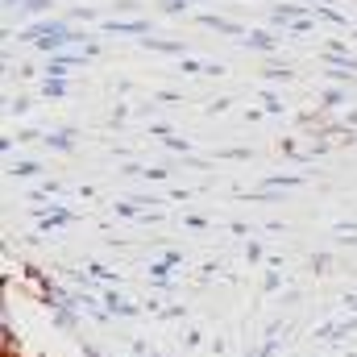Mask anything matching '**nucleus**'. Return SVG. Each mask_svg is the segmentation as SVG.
I'll use <instances>...</instances> for the list:
<instances>
[{
	"mask_svg": "<svg viewBox=\"0 0 357 357\" xmlns=\"http://www.w3.org/2000/svg\"><path fill=\"white\" fill-rule=\"evenodd\" d=\"M100 29H104V33H129V38H146V33H150V21H146V17H133V21H116V17H112V21H100Z\"/></svg>",
	"mask_w": 357,
	"mask_h": 357,
	"instance_id": "1",
	"label": "nucleus"
},
{
	"mask_svg": "<svg viewBox=\"0 0 357 357\" xmlns=\"http://www.w3.org/2000/svg\"><path fill=\"white\" fill-rule=\"evenodd\" d=\"M199 25L204 29H216V33H225V38H245V29L237 25V21H229V17H216V13H199Z\"/></svg>",
	"mask_w": 357,
	"mask_h": 357,
	"instance_id": "2",
	"label": "nucleus"
},
{
	"mask_svg": "<svg viewBox=\"0 0 357 357\" xmlns=\"http://www.w3.org/2000/svg\"><path fill=\"white\" fill-rule=\"evenodd\" d=\"M241 46H245V50H258V54H274V50H278V38L266 33V29H245Z\"/></svg>",
	"mask_w": 357,
	"mask_h": 357,
	"instance_id": "3",
	"label": "nucleus"
},
{
	"mask_svg": "<svg viewBox=\"0 0 357 357\" xmlns=\"http://www.w3.org/2000/svg\"><path fill=\"white\" fill-rule=\"evenodd\" d=\"M104 312H108V316H142L146 307H142V303H129V299H121L116 291H108V295H104Z\"/></svg>",
	"mask_w": 357,
	"mask_h": 357,
	"instance_id": "4",
	"label": "nucleus"
},
{
	"mask_svg": "<svg viewBox=\"0 0 357 357\" xmlns=\"http://www.w3.org/2000/svg\"><path fill=\"white\" fill-rule=\"evenodd\" d=\"M142 50H158V54H175V59H187V46L183 42H167V38H137Z\"/></svg>",
	"mask_w": 357,
	"mask_h": 357,
	"instance_id": "5",
	"label": "nucleus"
},
{
	"mask_svg": "<svg viewBox=\"0 0 357 357\" xmlns=\"http://www.w3.org/2000/svg\"><path fill=\"white\" fill-rule=\"evenodd\" d=\"M303 17H307V8H303V4H274V8H270V21H274V25H282V29H287L291 21H303Z\"/></svg>",
	"mask_w": 357,
	"mask_h": 357,
	"instance_id": "6",
	"label": "nucleus"
},
{
	"mask_svg": "<svg viewBox=\"0 0 357 357\" xmlns=\"http://www.w3.org/2000/svg\"><path fill=\"white\" fill-rule=\"evenodd\" d=\"M63 225H75V216H71V212H63V208L38 212V229H42V233H54V229H63Z\"/></svg>",
	"mask_w": 357,
	"mask_h": 357,
	"instance_id": "7",
	"label": "nucleus"
},
{
	"mask_svg": "<svg viewBox=\"0 0 357 357\" xmlns=\"http://www.w3.org/2000/svg\"><path fill=\"white\" fill-rule=\"evenodd\" d=\"M42 142H46L50 150H59V154H71V150H75V129H59V133H46Z\"/></svg>",
	"mask_w": 357,
	"mask_h": 357,
	"instance_id": "8",
	"label": "nucleus"
},
{
	"mask_svg": "<svg viewBox=\"0 0 357 357\" xmlns=\"http://www.w3.org/2000/svg\"><path fill=\"white\" fill-rule=\"evenodd\" d=\"M320 59H324L328 67H345V71H357V59L349 54V50H324Z\"/></svg>",
	"mask_w": 357,
	"mask_h": 357,
	"instance_id": "9",
	"label": "nucleus"
},
{
	"mask_svg": "<svg viewBox=\"0 0 357 357\" xmlns=\"http://www.w3.org/2000/svg\"><path fill=\"white\" fill-rule=\"evenodd\" d=\"M8 175L13 178H33V175H42V162H33V158H17V162L8 167Z\"/></svg>",
	"mask_w": 357,
	"mask_h": 357,
	"instance_id": "10",
	"label": "nucleus"
},
{
	"mask_svg": "<svg viewBox=\"0 0 357 357\" xmlns=\"http://www.w3.org/2000/svg\"><path fill=\"white\" fill-rule=\"evenodd\" d=\"M262 187H270V191H287V187H303V175H270Z\"/></svg>",
	"mask_w": 357,
	"mask_h": 357,
	"instance_id": "11",
	"label": "nucleus"
},
{
	"mask_svg": "<svg viewBox=\"0 0 357 357\" xmlns=\"http://www.w3.org/2000/svg\"><path fill=\"white\" fill-rule=\"evenodd\" d=\"M75 312H79V307H54V324H59V328H67V333H75V328H79Z\"/></svg>",
	"mask_w": 357,
	"mask_h": 357,
	"instance_id": "12",
	"label": "nucleus"
},
{
	"mask_svg": "<svg viewBox=\"0 0 357 357\" xmlns=\"http://www.w3.org/2000/svg\"><path fill=\"white\" fill-rule=\"evenodd\" d=\"M67 91H71L67 79H50V75H46V84H42V96H46V100H63Z\"/></svg>",
	"mask_w": 357,
	"mask_h": 357,
	"instance_id": "13",
	"label": "nucleus"
},
{
	"mask_svg": "<svg viewBox=\"0 0 357 357\" xmlns=\"http://www.w3.org/2000/svg\"><path fill=\"white\" fill-rule=\"evenodd\" d=\"M50 8H54V0H29L21 13H25V17H50Z\"/></svg>",
	"mask_w": 357,
	"mask_h": 357,
	"instance_id": "14",
	"label": "nucleus"
},
{
	"mask_svg": "<svg viewBox=\"0 0 357 357\" xmlns=\"http://www.w3.org/2000/svg\"><path fill=\"white\" fill-rule=\"evenodd\" d=\"M262 75H266L270 84H274V79H282V84H291V79H295V71H291V67H278V63H270Z\"/></svg>",
	"mask_w": 357,
	"mask_h": 357,
	"instance_id": "15",
	"label": "nucleus"
},
{
	"mask_svg": "<svg viewBox=\"0 0 357 357\" xmlns=\"http://www.w3.org/2000/svg\"><path fill=\"white\" fill-rule=\"evenodd\" d=\"M316 17H324V21H333V25H349V17H345L341 8H333V4H324V8H316Z\"/></svg>",
	"mask_w": 357,
	"mask_h": 357,
	"instance_id": "16",
	"label": "nucleus"
},
{
	"mask_svg": "<svg viewBox=\"0 0 357 357\" xmlns=\"http://www.w3.org/2000/svg\"><path fill=\"white\" fill-rule=\"evenodd\" d=\"M262 112H270V116H278V112H282V100H278L270 88H262Z\"/></svg>",
	"mask_w": 357,
	"mask_h": 357,
	"instance_id": "17",
	"label": "nucleus"
},
{
	"mask_svg": "<svg viewBox=\"0 0 357 357\" xmlns=\"http://www.w3.org/2000/svg\"><path fill=\"white\" fill-rule=\"evenodd\" d=\"M345 88H324V108H337V104H345Z\"/></svg>",
	"mask_w": 357,
	"mask_h": 357,
	"instance_id": "18",
	"label": "nucleus"
},
{
	"mask_svg": "<svg viewBox=\"0 0 357 357\" xmlns=\"http://www.w3.org/2000/svg\"><path fill=\"white\" fill-rule=\"evenodd\" d=\"M178 71H187V75H208V63H195V59H178Z\"/></svg>",
	"mask_w": 357,
	"mask_h": 357,
	"instance_id": "19",
	"label": "nucleus"
},
{
	"mask_svg": "<svg viewBox=\"0 0 357 357\" xmlns=\"http://www.w3.org/2000/svg\"><path fill=\"white\" fill-rule=\"evenodd\" d=\"M88 274H91V278H104V282H121V274H112V270H108V266H100V262H91Z\"/></svg>",
	"mask_w": 357,
	"mask_h": 357,
	"instance_id": "20",
	"label": "nucleus"
},
{
	"mask_svg": "<svg viewBox=\"0 0 357 357\" xmlns=\"http://www.w3.org/2000/svg\"><path fill=\"white\" fill-rule=\"evenodd\" d=\"M71 21H84V25H91V21H100V13H96V8H71Z\"/></svg>",
	"mask_w": 357,
	"mask_h": 357,
	"instance_id": "21",
	"label": "nucleus"
},
{
	"mask_svg": "<svg viewBox=\"0 0 357 357\" xmlns=\"http://www.w3.org/2000/svg\"><path fill=\"white\" fill-rule=\"evenodd\" d=\"M220 158H229V162H245L250 150H245V146H233V150H220Z\"/></svg>",
	"mask_w": 357,
	"mask_h": 357,
	"instance_id": "22",
	"label": "nucleus"
},
{
	"mask_svg": "<svg viewBox=\"0 0 357 357\" xmlns=\"http://www.w3.org/2000/svg\"><path fill=\"white\" fill-rule=\"evenodd\" d=\"M8 112H13V116L29 112V96H17V100H8Z\"/></svg>",
	"mask_w": 357,
	"mask_h": 357,
	"instance_id": "23",
	"label": "nucleus"
},
{
	"mask_svg": "<svg viewBox=\"0 0 357 357\" xmlns=\"http://www.w3.org/2000/svg\"><path fill=\"white\" fill-rule=\"evenodd\" d=\"M337 84H357V71H345V67H337V71H328Z\"/></svg>",
	"mask_w": 357,
	"mask_h": 357,
	"instance_id": "24",
	"label": "nucleus"
},
{
	"mask_svg": "<svg viewBox=\"0 0 357 357\" xmlns=\"http://www.w3.org/2000/svg\"><path fill=\"white\" fill-rule=\"evenodd\" d=\"M328 266H333L328 254H316V258H312V270H316V274H328Z\"/></svg>",
	"mask_w": 357,
	"mask_h": 357,
	"instance_id": "25",
	"label": "nucleus"
},
{
	"mask_svg": "<svg viewBox=\"0 0 357 357\" xmlns=\"http://www.w3.org/2000/svg\"><path fill=\"white\" fill-rule=\"evenodd\" d=\"M154 100H162V104H178L183 96H178V91H171V88H162V91H154Z\"/></svg>",
	"mask_w": 357,
	"mask_h": 357,
	"instance_id": "26",
	"label": "nucleus"
},
{
	"mask_svg": "<svg viewBox=\"0 0 357 357\" xmlns=\"http://www.w3.org/2000/svg\"><path fill=\"white\" fill-rule=\"evenodd\" d=\"M142 175H146V178H154V183H162V178L171 175V171H167V167H146Z\"/></svg>",
	"mask_w": 357,
	"mask_h": 357,
	"instance_id": "27",
	"label": "nucleus"
},
{
	"mask_svg": "<svg viewBox=\"0 0 357 357\" xmlns=\"http://www.w3.org/2000/svg\"><path fill=\"white\" fill-rule=\"evenodd\" d=\"M229 104H233V100H229V96H220V100H212V104H208V112H212V116H216V112H229Z\"/></svg>",
	"mask_w": 357,
	"mask_h": 357,
	"instance_id": "28",
	"label": "nucleus"
},
{
	"mask_svg": "<svg viewBox=\"0 0 357 357\" xmlns=\"http://www.w3.org/2000/svg\"><path fill=\"white\" fill-rule=\"evenodd\" d=\"M167 150H175V154H187V150H191V146H187V142H183V137H167Z\"/></svg>",
	"mask_w": 357,
	"mask_h": 357,
	"instance_id": "29",
	"label": "nucleus"
},
{
	"mask_svg": "<svg viewBox=\"0 0 357 357\" xmlns=\"http://www.w3.org/2000/svg\"><path fill=\"white\" fill-rule=\"evenodd\" d=\"M125 121H129V108H125V104H116V108H112V125H125Z\"/></svg>",
	"mask_w": 357,
	"mask_h": 357,
	"instance_id": "30",
	"label": "nucleus"
},
{
	"mask_svg": "<svg viewBox=\"0 0 357 357\" xmlns=\"http://www.w3.org/2000/svg\"><path fill=\"white\" fill-rule=\"evenodd\" d=\"M245 258H250V262H262V245H258V241H250V245H245Z\"/></svg>",
	"mask_w": 357,
	"mask_h": 357,
	"instance_id": "31",
	"label": "nucleus"
},
{
	"mask_svg": "<svg viewBox=\"0 0 357 357\" xmlns=\"http://www.w3.org/2000/svg\"><path fill=\"white\" fill-rule=\"evenodd\" d=\"M162 13L175 17V13H187V4H178V0H162Z\"/></svg>",
	"mask_w": 357,
	"mask_h": 357,
	"instance_id": "32",
	"label": "nucleus"
},
{
	"mask_svg": "<svg viewBox=\"0 0 357 357\" xmlns=\"http://www.w3.org/2000/svg\"><path fill=\"white\" fill-rule=\"evenodd\" d=\"M38 137H42L38 129H17V142H38Z\"/></svg>",
	"mask_w": 357,
	"mask_h": 357,
	"instance_id": "33",
	"label": "nucleus"
},
{
	"mask_svg": "<svg viewBox=\"0 0 357 357\" xmlns=\"http://www.w3.org/2000/svg\"><path fill=\"white\" fill-rule=\"evenodd\" d=\"M162 262H171V266H178V262H183V254H178V250H167V254H162Z\"/></svg>",
	"mask_w": 357,
	"mask_h": 357,
	"instance_id": "34",
	"label": "nucleus"
},
{
	"mask_svg": "<svg viewBox=\"0 0 357 357\" xmlns=\"http://www.w3.org/2000/svg\"><path fill=\"white\" fill-rule=\"evenodd\" d=\"M84 357H108V354H100L96 345H88V341H84Z\"/></svg>",
	"mask_w": 357,
	"mask_h": 357,
	"instance_id": "35",
	"label": "nucleus"
},
{
	"mask_svg": "<svg viewBox=\"0 0 357 357\" xmlns=\"http://www.w3.org/2000/svg\"><path fill=\"white\" fill-rule=\"evenodd\" d=\"M4 4H8V8H25L29 0H4Z\"/></svg>",
	"mask_w": 357,
	"mask_h": 357,
	"instance_id": "36",
	"label": "nucleus"
},
{
	"mask_svg": "<svg viewBox=\"0 0 357 357\" xmlns=\"http://www.w3.org/2000/svg\"><path fill=\"white\" fill-rule=\"evenodd\" d=\"M345 307H349V312H357V295H349V299H345Z\"/></svg>",
	"mask_w": 357,
	"mask_h": 357,
	"instance_id": "37",
	"label": "nucleus"
},
{
	"mask_svg": "<svg viewBox=\"0 0 357 357\" xmlns=\"http://www.w3.org/2000/svg\"><path fill=\"white\" fill-rule=\"evenodd\" d=\"M349 125H357V108H354V112H349Z\"/></svg>",
	"mask_w": 357,
	"mask_h": 357,
	"instance_id": "38",
	"label": "nucleus"
},
{
	"mask_svg": "<svg viewBox=\"0 0 357 357\" xmlns=\"http://www.w3.org/2000/svg\"><path fill=\"white\" fill-rule=\"evenodd\" d=\"M324 4H333V0H316V8H324Z\"/></svg>",
	"mask_w": 357,
	"mask_h": 357,
	"instance_id": "39",
	"label": "nucleus"
},
{
	"mask_svg": "<svg viewBox=\"0 0 357 357\" xmlns=\"http://www.w3.org/2000/svg\"><path fill=\"white\" fill-rule=\"evenodd\" d=\"M178 4H187V8H191V4H195V0H178Z\"/></svg>",
	"mask_w": 357,
	"mask_h": 357,
	"instance_id": "40",
	"label": "nucleus"
}]
</instances>
